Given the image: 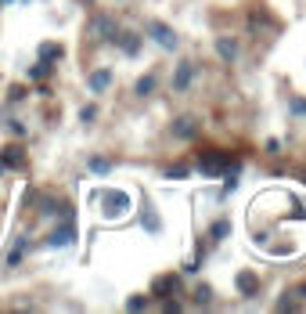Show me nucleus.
Returning <instances> with one entry per match:
<instances>
[{
    "label": "nucleus",
    "mask_w": 306,
    "mask_h": 314,
    "mask_svg": "<svg viewBox=\"0 0 306 314\" xmlns=\"http://www.w3.org/2000/svg\"><path fill=\"white\" fill-rule=\"evenodd\" d=\"M94 203L101 206V217H105V220H123V217L133 210L130 191H116V188H101V191H94Z\"/></svg>",
    "instance_id": "nucleus-1"
},
{
    "label": "nucleus",
    "mask_w": 306,
    "mask_h": 314,
    "mask_svg": "<svg viewBox=\"0 0 306 314\" xmlns=\"http://www.w3.org/2000/svg\"><path fill=\"white\" fill-rule=\"evenodd\" d=\"M198 170L206 177H220L227 170H238V159H231V152H202L198 155Z\"/></svg>",
    "instance_id": "nucleus-2"
},
{
    "label": "nucleus",
    "mask_w": 306,
    "mask_h": 314,
    "mask_svg": "<svg viewBox=\"0 0 306 314\" xmlns=\"http://www.w3.org/2000/svg\"><path fill=\"white\" fill-rule=\"evenodd\" d=\"M148 36H151V40H155L159 47H166V51H177V47H180L177 33H173L166 22H159V18H151V22H148Z\"/></svg>",
    "instance_id": "nucleus-3"
},
{
    "label": "nucleus",
    "mask_w": 306,
    "mask_h": 314,
    "mask_svg": "<svg viewBox=\"0 0 306 314\" xmlns=\"http://www.w3.org/2000/svg\"><path fill=\"white\" fill-rule=\"evenodd\" d=\"M72 242H76V224H72V220H65L61 227H54L51 239H47L51 249H61V246H72Z\"/></svg>",
    "instance_id": "nucleus-4"
},
{
    "label": "nucleus",
    "mask_w": 306,
    "mask_h": 314,
    "mask_svg": "<svg viewBox=\"0 0 306 314\" xmlns=\"http://www.w3.org/2000/svg\"><path fill=\"white\" fill-rule=\"evenodd\" d=\"M90 33H94V40H116V22H112L108 15H97L94 22H90Z\"/></svg>",
    "instance_id": "nucleus-5"
},
{
    "label": "nucleus",
    "mask_w": 306,
    "mask_h": 314,
    "mask_svg": "<svg viewBox=\"0 0 306 314\" xmlns=\"http://www.w3.org/2000/svg\"><path fill=\"white\" fill-rule=\"evenodd\" d=\"M0 163H4V170H22L25 166V152L15 148V145H8L4 152H0Z\"/></svg>",
    "instance_id": "nucleus-6"
},
{
    "label": "nucleus",
    "mask_w": 306,
    "mask_h": 314,
    "mask_svg": "<svg viewBox=\"0 0 306 314\" xmlns=\"http://www.w3.org/2000/svg\"><path fill=\"white\" fill-rule=\"evenodd\" d=\"M234 286H238V293H242V296H252V293L259 289V274H256V271H238Z\"/></svg>",
    "instance_id": "nucleus-7"
},
{
    "label": "nucleus",
    "mask_w": 306,
    "mask_h": 314,
    "mask_svg": "<svg viewBox=\"0 0 306 314\" xmlns=\"http://www.w3.org/2000/svg\"><path fill=\"white\" fill-rule=\"evenodd\" d=\"M191 80H195V65H191V62H180V65H177V76H173V91H187Z\"/></svg>",
    "instance_id": "nucleus-8"
},
{
    "label": "nucleus",
    "mask_w": 306,
    "mask_h": 314,
    "mask_svg": "<svg viewBox=\"0 0 306 314\" xmlns=\"http://www.w3.org/2000/svg\"><path fill=\"white\" fill-rule=\"evenodd\" d=\"M173 134H177V137H184V141H191V137L198 134V123L191 120V116H180V120L173 123Z\"/></svg>",
    "instance_id": "nucleus-9"
},
{
    "label": "nucleus",
    "mask_w": 306,
    "mask_h": 314,
    "mask_svg": "<svg viewBox=\"0 0 306 314\" xmlns=\"http://www.w3.org/2000/svg\"><path fill=\"white\" fill-rule=\"evenodd\" d=\"M87 83H90V91H94V94H101V91H108V87H112V72H108V69H94Z\"/></svg>",
    "instance_id": "nucleus-10"
},
{
    "label": "nucleus",
    "mask_w": 306,
    "mask_h": 314,
    "mask_svg": "<svg viewBox=\"0 0 306 314\" xmlns=\"http://www.w3.org/2000/svg\"><path fill=\"white\" fill-rule=\"evenodd\" d=\"M116 40H119V47H123V54H141V36H133V33H116Z\"/></svg>",
    "instance_id": "nucleus-11"
},
{
    "label": "nucleus",
    "mask_w": 306,
    "mask_h": 314,
    "mask_svg": "<svg viewBox=\"0 0 306 314\" xmlns=\"http://www.w3.org/2000/svg\"><path fill=\"white\" fill-rule=\"evenodd\" d=\"M216 51H220L223 62H234V58H238V44H234V40H223V36L216 40Z\"/></svg>",
    "instance_id": "nucleus-12"
},
{
    "label": "nucleus",
    "mask_w": 306,
    "mask_h": 314,
    "mask_svg": "<svg viewBox=\"0 0 306 314\" xmlns=\"http://www.w3.org/2000/svg\"><path fill=\"white\" fill-rule=\"evenodd\" d=\"M151 91H155V72L141 76V80H137V87H133V94H137V98H148Z\"/></svg>",
    "instance_id": "nucleus-13"
},
{
    "label": "nucleus",
    "mask_w": 306,
    "mask_h": 314,
    "mask_svg": "<svg viewBox=\"0 0 306 314\" xmlns=\"http://www.w3.org/2000/svg\"><path fill=\"white\" fill-rule=\"evenodd\" d=\"M25 246H29L25 239H18V242L11 246V253H8V267H18V264H22V256H25Z\"/></svg>",
    "instance_id": "nucleus-14"
},
{
    "label": "nucleus",
    "mask_w": 306,
    "mask_h": 314,
    "mask_svg": "<svg viewBox=\"0 0 306 314\" xmlns=\"http://www.w3.org/2000/svg\"><path fill=\"white\" fill-rule=\"evenodd\" d=\"M51 72H54V62H44V58H40V65H32V69H29L32 80H47Z\"/></svg>",
    "instance_id": "nucleus-15"
},
{
    "label": "nucleus",
    "mask_w": 306,
    "mask_h": 314,
    "mask_svg": "<svg viewBox=\"0 0 306 314\" xmlns=\"http://www.w3.org/2000/svg\"><path fill=\"white\" fill-rule=\"evenodd\" d=\"M209 235H213V242H223V239H227V235H231V220H216Z\"/></svg>",
    "instance_id": "nucleus-16"
},
{
    "label": "nucleus",
    "mask_w": 306,
    "mask_h": 314,
    "mask_svg": "<svg viewBox=\"0 0 306 314\" xmlns=\"http://www.w3.org/2000/svg\"><path fill=\"white\" fill-rule=\"evenodd\" d=\"M40 58H44V62H58V58H61V47H58V44H40Z\"/></svg>",
    "instance_id": "nucleus-17"
},
{
    "label": "nucleus",
    "mask_w": 306,
    "mask_h": 314,
    "mask_svg": "<svg viewBox=\"0 0 306 314\" xmlns=\"http://www.w3.org/2000/svg\"><path fill=\"white\" fill-rule=\"evenodd\" d=\"M144 227H148L151 235H159V231H162V220H159L155 213H151V210H144Z\"/></svg>",
    "instance_id": "nucleus-18"
},
{
    "label": "nucleus",
    "mask_w": 306,
    "mask_h": 314,
    "mask_svg": "<svg viewBox=\"0 0 306 314\" xmlns=\"http://www.w3.org/2000/svg\"><path fill=\"white\" fill-rule=\"evenodd\" d=\"M108 170H112V159H101V155L90 159V174H108Z\"/></svg>",
    "instance_id": "nucleus-19"
},
{
    "label": "nucleus",
    "mask_w": 306,
    "mask_h": 314,
    "mask_svg": "<svg viewBox=\"0 0 306 314\" xmlns=\"http://www.w3.org/2000/svg\"><path fill=\"white\" fill-rule=\"evenodd\" d=\"M173 289H177V278H173V274H166V278L155 282V293H159V296H162V293H173Z\"/></svg>",
    "instance_id": "nucleus-20"
},
{
    "label": "nucleus",
    "mask_w": 306,
    "mask_h": 314,
    "mask_svg": "<svg viewBox=\"0 0 306 314\" xmlns=\"http://www.w3.org/2000/svg\"><path fill=\"white\" fill-rule=\"evenodd\" d=\"M148 307V296H130L126 300V310H144Z\"/></svg>",
    "instance_id": "nucleus-21"
},
{
    "label": "nucleus",
    "mask_w": 306,
    "mask_h": 314,
    "mask_svg": "<svg viewBox=\"0 0 306 314\" xmlns=\"http://www.w3.org/2000/svg\"><path fill=\"white\" fill-rule=\"evenodd\" d=\"M288 108H292L295 116H306V101H302V98H292V101H288Z\"/></svg>",
    "instance_id": "nucleus-22"
},
{
    "label": "nucleus",
    "mask_w": 306,
    "mask_h": 314,
    "mask_svg": "<svg viewBox=\"0 0 306 314\" xmlns=\"http://www.w3.org/2000/svg\"><path fill=\"white\" fill-rule=\"evenodd\" d=\"M80 120H83V123H90V120H97V108H94V105H87V108L80 112Z\"/></svg>",
    "instance_id": "nucleus-23"
},
{
    "label": "nucleus",
    "mask_w": 306,
    "mask_h": 314,
    "mask_svg": "<svg viewBox=\"0 0 306 314\" xmlns=\"http://www.w3.org/2000/svg\"><path fill=\"white\" fill-rule=\"evenodd\" d=\"M166 177H187V166H169Z\"/></svg>",
    "instance_id": "nucleus-24"
},
{
    "label": "nucleus",
    "mask_w": 306,
    "mask_h": 314,
    "mask_svg": "<svg viewBox=\"0 0 306 314\" xmlns=\"http://www.w3.org/2000/svg\"><path fill=\"white\" fill-rule=\"evenodd\" d=\"M8 130H11L15 137H22V134H25V127H22V123H8Z\"/></svg>",
    "instance_id": "nucleus-25"
},
{
    "label": "nucleus",
    "mask_w": 306,
    "mask_h": 314,
    "mask_svg": "<svg viewBox=\"0 0 306 314\" xmlns=\"http://www.w3.org/2000/svg\"><path fill=\"white\" fill-rule=\"evenodd\" d=\"M0 174H4V163H0Z\"/></svg>",
    "instance_id": "nucleus-26"
},
{
    "label": "nucleus",
    "mask_w": 306,
    "mask_h": 314,
    "mask_svg": "<svg viewBox=\"0 0 306 314\" xmlns=\"http://www.w3.org/2000/svg\"><path fill=\"white\" fill-rule=\"evenodd\" d=\"M83 4H94V0H83Z\"/></svg>",
    "instance_id": "nucleus-27"
}]
</instances>
